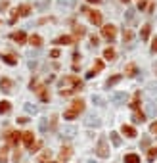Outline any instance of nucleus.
I'll return each instance as SVG.
<instances>
[{"label": "nucleus", "instance_id": "nucleus-39", "mask_svg": "<svg viewBox=\"0 0 157 163\" xmlns=\"http://www.w3.org/2000/svg\"><path fill=\"white\" fill-rule=\"evenodd\" d=\"M149 131H152V132L155 134V136H157V121H155V123H152V127H149Z\"/></svg>", "mask_w": 157, "mask_h": 163}, {"label": "nucleus", "instance_id": "nucleus-43", "mask_svg": "<svg viewBox=\"0 0 157 163\" xmlns=\"http://www.w3.org/2000/svg\"><path fill=\"white\" fill-rule=\"evenodd\" d=\"M27 121H29V117H19V119H17V123H21V125L27 123Z\"/></svg>", "mask_w": 157, "mask_h": 163}, {"label": "nucleus", "instance_id": "nucleus-15", "mask_svg": "<svg viewBox=\"0 0 157 163\" xmlns=\"http://www.w3.org/2000/svg\"><path fill=\"white\" fill-rule=\"evenodd\" d=\"M90 21H92V23H94V25H102V13H100V12H90Z\"/></svg>", "mask_w": 157, "mask_h": 163}, {"label": "nucleus", "instance_id": "nucleus-29", "mask_svg": "<svg viewBox=\"0 0 157 163\" xmlns=\"http://www.w3.org/2000/svg\"><path fill=\"white\" fill-rule=\"evenodd\" d=\"M2 61H6V63H8V65H16V63H17V60L16 58H13V56H2Z\"/></svg>", "mask_w": 157, "mask_h": 163}, {"label": "nucleus", "instance_id": "nucleus-4", "mask_svg": "<svg viewBox=\"0 0 157 163\" xmlns=\"http://www.w3.org/2000/svg\"><path fill=\"white\" fill-rule=\"evenodd\" d=\"M96 154L98 157H109V146H108V140H105V136H102L98 140V146H96Z\"/></svg>", "mask_w": 157, "mask_h": 163}, {"label": "nucleus", "instance_id": "nucleus-44", "mask_svg": "<svg viewBox=\"0 0 157 163\" xmlns=\"http://www.w3.org/2000/svg\"><path fill=\"white\" fill-rule=\"evenodd\" d=\"M6 8H8V2H6V0H4V2H0V10H6Z\"/></svg>", "mask_w": 157, "mask_h": 163}, {"label": "nucleus", "instance_id": "nucleus-19", "mask_svg": "<svg viewBox=\"0 0 157 163\" xmlns=\"http://www.w3.org/2000/svg\"><path fill=\"white\" fill-rule=\"evenodd\" d=\"M125 163H140V155H136V154H126L125 155Z\"/></svg>", "mask_w": 157, "mask_h": 163}, {"label": "nucleus", "instance_id": "nucleus-16", "mask_svg": "<svg viewBox=\"0 0 157 163\" xmlns=\"http://www.w3.org/2000/svg\"><path fill=\"white\" fill-rule=\"evenodd\" d=\"M130 108H132L134 111H138V109H140V92H134L132 102H130Z\"/></svg>", "mask_w": 157, "mask_h": 163}, {"label": "nucleus", "instance_id": "nucleus-22", "mask_svg": "<svg viewBox=\"0 0 157 163\" xmlns=\"http://www.w3.org/2000/svg\"><path fill=\"white\" fill-rule=\"evenodd\" d=\"M104 58L105 60H115V50H113V48H105V50H104Z\"/></svg>", "mask_w": 157, "mask_h": 163}, {"label": "nucleus", "instance_id": "nucleus-28", "mask_svg": "<svg viewBox=\"0 0 157 163\" xmlns=\"http://www.w3.org/2000/svg\"><path fill=\"white\" fill-rule=\"evenodd\" d=\"M119 81H121V75H113V77H109V79H108V83H105V84H108V87L111 88L113 84H117Z\"/></svg>", "mask_w": 157, "mask_h": 163}, {"label": "nucleus", "instance_id": "nucleus-42", "mask_svg": "<svg viewBox=\"0 0 157 163\" xmlns=\"http://www.w3.org/2000/svg\"><path fill=\"white\" fill-rule=\"evenodd\" d=\"M50 56H52V58H60V50H52Z\"/></svg>", "mask_w": 157, "mask_h": 163}, {"label": "nucleus", "instance_id": "nucleus-5", "mask_svg": "<svg viewBox=\"0 0 157 163\" xmlns=\"http://www.w3.org/2000/svg\"><path fill=\"white\" fill-rule=\"evenodd\" d=\"M115 35H117V27L115 25H104L102 27V37L105 40H109V42H115Z\"/></svg>", "mask_w": 157, "mask_h": 163}, {"label": "nucleus", "instance_id": "nucleus-6", "mask_svg": "<svg viewBox=\"0 0 157 163\" xmlns=\"http://www.w3.org/2000/svg\"><path fill=\"white\" fill-rule=\"evenodd\" d=\"M4 138L8 140L12 146H17L19 140H21V132H19V131H8V132L4 134Z\"/></svg>", "mask_w": 157, "mask_h": 163}, {"label": "nucleus", "instance_id": "nucleus-25", "mask_svg": "<svg viewBox=\"0 0 157 163\" xmlns=\"http://www.w3.org/2000/svg\"><path fill=\"white\" fill-rule=\"evenodd\" d=\"M100 123H102V121H100L96 115H90V117L86 119V125H88V127H92V125H94V127H100Z\"/></svg>", "mask_w": 157, "mask_h": 163}, {"label": "nucleus", "instance_id": "nucleus-10", "mask_svg": "<svg viewBox=\"0 0 157 163\" xmlns=\"http://www.w3.org/2000/svg\"><path fill=\"white\" fill-rule=\"evenodd\" d=\"M121 131H123V134L128 136V138L136 136V131H134V127H130V125H123V127H121Z\"/></svg>", "mask_w": 157, "mask_h": 163}, {"label": "nucleus", "instance_id": "nucleus-41", "mask_svg": "<svg viewBox=\"0 0 157 163\" xmlns=\"http://www.w3.org/2000/svg\"><path fill=\"white\" fill-rule=\"evenodd\" d=\"M63 132H65V136H73V132H75V129H71V127H69V129H65V131H63Z\"/></svg>", "mask_w": 157, "mask_h": 163}, {"label": "nucleus", "instance_id": "nucleus-45", "mask_svg": "<svg viewBox=\"0 0 157 163\" xmlns=\"http://www.w3.org/2000/svg\"><path fill=\"white\" fill-rule=\"evenodd\" d=\"M153 69H155V75H157V61H155V65H153Z\"/></svg>", "mask_w": 157, "mask_h": 163}, {"label": "nucleus", "instance_id": "nucleus-9", "mask_svg": "<svg viewBox=\"0 0 157 163\" xmlns=\"http://www.w3.org/2000/svg\"><path fill=\"white\" fill-rule=\"evenodd\" d=\"M12 40H16L17 44H23V42L27 40V35L23 31H17V33H12Z\"/></svg>", "mask_w": 157, "mask_h": 163}, {"label": "nucleus", "instance_id": "nucleus-18", "mask_svg": "<svg viewBox=\"0 0 157 163\" xmlns=\"http://www.w3.org/2000/svg\"><path fill=\"white\" fill-rule=\"evenodd\" d=\"M149 33H152V25H144V27H142V33H140V39L142 40H148L149 39Z\"/></svg>", "mask_w": 157, "mask_h": 163}, {"label": "nucleus", "instance_id": "nucleus-47", "mask_svg": "<svg viewBox=\"0 0 157 163\" xmlns=\"http://www.w3.org/2000/svg\"><path fill=\"white\" fill-rule=\"evenodd\" d=\"M121 2H125V4H128V2H130V0H121Z\"/></svg>", "mask_w": 157, "mask_h": 163}, {"label": "nucleus", "instance_id": "nucleus-31", "mask_svg": "<svg viewBox=\"0 0 157 163\" xmlns=\"http://www.w3.org/2000/svg\"><path fill=\"white\" fill-rule=\"evenodd\" d=\"M50 155H52V154H50V150H46L44 154H42L40 155V157H38V163H46L48 159H50Z\"/></svg>", "mask_w": 157, "mask_h": 163}, {"label": "nucleus", "instance_id": "nucleus-8", "mask_svg": "<svg viewBox=\"0 0 157 163\" xmlns=\"http://www.w3.org/2000/svg\"><path fill=\"white\" fill-rule=\"evenodd\" d=\"M102 69H104V61H100V60H98V61L94 63V67H92L90 71L86 73V79H92V77L98 75V71H102Z\"/></svg>", "mask_w": 157, "mask_h": 163}, {"label": "nucleus", "instance_id": "nucleus-46", "mask_svg": "<svg viewBox=\"0 0 157 163\" xmlns=\"http://www.w3.org/2000/svg\"><path fill=\"white\" fill-rule=\"evenodd\" d=\"M88 2H94V4H98V2H100V0H88Z\"/></svg>", "mask_w": 157, "mask_h": 163}, {"label": "nucleus", "instance_id": "nucleus-30", "mask_svg": "<svg viewBox=\"0 0 157 163\" xmlns=\"http://www.w3.org/2000/svg\"><path fill=\"white\" fill-rule=\"evenodd\" d=\"M8 161V148H2L0 150V163H6Z\"/></svg>", "mask_w": 157, "mask_h": 163}, {"label": "nucleus", "instance_id": "nucleus-35", "mask_svg": "<svg viewBox=\"0 0 157 163\" xmlns=\"http://www.w3.org/2000/svg\"><path fill=\"white\" fill-rule=\"evenodd\" d=\"M125 17H126V21H132V17H134V10H128V12L125 13Z\"/></svg>", "mask_w": 157, "mask_h": 163}, {"label": "nucleus", "instance_id": "nucleus-21", "mask_svg": "<svg viewBox=\"0 0 157 163\" xmlns=\"http://www.w3.org/2000/svg\"><path fill=\"white\" fill-rule=\"evenodd\" d=\"M29 44H33V46H40L42 44V39L38 37V35H31V37H29Z\"/></svg>", "mask_w": 157, "mask_h": 163}, {"label": "nucleus", "instance_id": "nucleus-32", "mask_svg": "<svg viewBox=\"0 0 157 163\" xmlns=\"http://www.w3.org/2000/svg\"><path fill=\"white\" fill-rule=\"evenodd\" d=\"M92 102H94L96 106H104V98L98 96V94H92Z\"/></svg>", "mask_w": 157, "mask_h": 163}, {"label": "nucleus", "instance_id": "nucleus-1", "mask_svg": "<svg viewBox=\"0 0 157 163\" xmlns=\"http://www.w3.org/2000/svg\"><path fill=\"white\" fill-rule=\"evenodd\" d=\"M58 87H60L61 96H71V94H77V92L82 90V81L75 75H65L58 81Z\"/></svg>", "mask_w": 157, "mask_h": 163}, {"label": "nucleus", "instance_id": "nucleus-26", "mask_svg": "<svg viewBox=\"0 0 157 163\" xmlns=\"http://www.w3.org/2000/svg\"><path fill=\"white\" fill-rule=\"evenodd\" d=\"M144 121H146V115H144V113H142L140 109L134 111V123H144Z\"/></svg>", "mask_w": 157, "mask_h": 163}, {"label": "nucleus", "instance_id": "nucleus-14", "mask_svg": "<svg viewBox=\"0 0 157 163\" xmlns=\"http://www.w3.org/2000/svg\"><path fill=\"white\" fill-rule=\"evenodd\" d=\"M69 157H71V148L69 146H63L61 150H60V159L61 161H67Z\"/></svg>", "mask_w": 157, "mask_h": 163}, {"label": "nucleus", "instance_id": "nucleus-11", "mask_svg": "<svg viewBox=\"0 0 157 163\" xmlns=\"http://www.w3.org/2000/svg\"><path fill=\"white\" fill-rule=\"evenodd\" d=\"M75 39L73 37H69V35H61V37L56 39V44H61V46H65V44H71Z\"/></svg>", "mask_w": 157, "mask_h": 163}, {"label": "nucleus", "instance_id": "nucleus-38", "mask_svg": "<svg viewBox=\"0 0 157 163\" xmlns=\"http://www.w3.org/2000/svg\"><path fill=\"white\" fill-rule=\"evenodd\" d=\"M149 94H152V96H157V87H155V84L149 87Z\"/></svg>", "mask_w": 157, "mask_h": 163}, {"label": "nucleus", "instance_id": "nucleus-3", "mask_svg": "<svg viewBox=\"0 0 157 163\" xmlns=\"http://www.w3.org/2000/svg\"><path fill=\"white\" fill-rule=\"evenodd\" d=\"M29 87H31V90L37 92L38 98H40L42 102H48V100H50V92H48V88H46V84H38V83H37V79H33Z\"/></svg>", "mask_w": 157, "mask_h": 163}, {"label": "nucleus", "instance_id": "nucleus-23", "mask_svg": "<svg viewBox=\"0 0 157 163\" xmlns=\"http://www.w3.org/2000/svg\"><path fill=\"white\" fill-rule=\"evenodd\" d=\"M125 98H126V96H125V92H115V94L111 96V100H113V102H117V104H121V102H125Z\"/></svg>", "mask_w": 157, "mask_h": 163}, {"label": "nucleus", "instance_id": "nucleus-13", "mask_svg": "<svg viewBox=\"0 0 157 163\" xmlns=\"http://www.w3.org/2000/svg\"><path fill=\"white\" fill-rule=\"evenodd\" d=\"M12 87H13V83L10 81V79H0V88H2L4 92H12Z\"/></svg>", "mask_w": 157, "mask_h": 163}, {"label": "nucleus", "instance_id": "nucleus-20", "mask_svg": "<svg viewBox=\"0 0 157 163\" xmlns=\"http://www.w3.org/2000/svg\"><path fill=\"white\" fill-rule=\"evenodd\" d=\"M125 73L128 75V77H134L138 73V69H136V65H134V63H128V65L125 67Z\"/></svg>", "mask_w": 157, "mask_h": 163}, {"label": "nucleus", "instance_id": "nucleus-48", "mask_svg": "<svg viewBox=\"0 0 157 163\" xmlns=\"http://www.w3.org/2000/svg\"><path fill=\"white\" fill-rule=\"evenodd\" d=\"M86 163H94V161H86Z\"/></svg>", "mask_w": 157, "mask_h": 163}, {"label": "nucleus", "instance_id": "nucleus-7", "mask_svg": "<svg viewBox=\"0 0 157 163\" xmlns=\"http://www.w3.org/2000/svg\"><path fill=\"white\" fill-rule=\"evenodd\" d=\"M21 140H23V142H25V146L31 150V148H33V144H35V134H33L31 131H25V132H21Z\"/></svg>", "mask_w": 157, "mask_h": 163}, {"label": "nucleus", "instance_id": "nucleus-2", "mask_svg": "<svg viewBox=\"0 0 157 163\" xmlns=\"http://www.w3.org/2000/svg\"><path fill=\"white\" fill-rule=\"evenodd\" d=\"M82 109H84V102L82 100H75L73 104H71V108L69 109H65V113H63V119H77L78 117V113H82Z\"/></svg>", "mask_w": 157, "mask_h": 163}, {"label": "nucleus", "instance_id": "nucleus-37", "mask_svg": "<svg viewBox=\"0 0 157 163\" xmlns=\"http://www.w3.org/2000/svg\"><path fill=\"white\" fill-rule=\"evenodd\" d=\"M90 42H92V46H98V44H100V42H98V37H96V35H92V37H90Z\"/></svg>", "mask_w": 157, "mask_h": 163}, {"label": "nucleus", "instance_id": "nucleus-27", "mask_svg": "<svg viewBox=\"0 0 157 163\" xmlns=\"http://www.w3.org/2000/svg\"><path fill=\"white\" fill-rule=\"evenodd\" d=\"M109 138H111V142L115 144V146H121V136H119V134H117L115 131H113V132H109Z\"/></svg>", "mask_w": 157, "mask_h": 163}, {"label": "nucleus", "instance_id": "nucleus-24", "mask_svg": "<svg viewBox=\"0 0 157 163\" xmlns=\"http://www.w3.org/2000/svg\"><path fill=\"white\" fill-rule=\"evenodd\" d=\"M10 108H12L10 102H8V100H2V102H0V115H2V113H8Z\"/></svg>", "mask_w": 157, "mask_h": 163}, {"label": "nucleus", "instance_id": "nucleus-17", "mask_svg": "<svg viewBox=\"0 0 157 163\" xmlns=\"http://www.w3.org/2000/svg\"><path fill=\"white\" fill-rule=\"evenodd\" d=\"M17 13H19V16H29V13H31V6L29 4H21L19 6V8H17Z\"/></svg>", "mask_w": 157, "mask_h": 163}, {"label": "nucleus", "instance_id": "nucleus-36", "mask_svg": "<svg viewBox=\"0 0 157 163\" xmlns=\"http://www.w3.org/2000/svg\"><path fill=\"white\" fill-rule=\"evenodd\" d=\"M123 39H125V40H132V33H130V31H125V33H123Z\"/></svg>", "mask_w": 157, "mask_h": 163}, {"label": "nucleus", "instance_id": "nucleus-34", "mask_svg": "<svg viewBox=\"0 0 157 163\" xmlns=\"http://www.w3.org/2000/svg\"><path fill=\"white\" fill-rule=\"evenodd\" d=\"M25 109L29 113H37V106H31V104H25Z\"/></svg>", "mask_w": 157, "mask_h": 163}, {"label": "nucleus", "instance_id": "nucleus-40", "mask_svg": "<svg viewBox=\"0 0 157 163\" xmlns=\"http://www.w3.org/2000/svg\"><path fill=\"white\" fill-rule=\"evenodd\" d=\"M152 52H153V54L157 52V37H155V39H153V42H152Z\"/></svg>", "mask_w": 157, "mask_h": 163}, {"label": "nucleus", "instance_id": "nucleus-12", "mask_svg": "<svg viewBox=\"0 0 157 163\" xmlns=\"http://www.w3.org/2000/svg\"><path fill=\"white\" fill-rule=\"evenodd\" d=\"M84 33H86V29H84L82 25H77V27H73V39H75V40H78L81 37H84Z\"/></svg>", "mask_w": 157, "mask_h": 163}, {"label": "nucleus", "instance_id": "nucleus-33", "mask_svg": "<svg viewBox=\"0 0 157 163\" xmlns=\"http://www.w3.org/2000/svg\"><path fill=\"white\" fill-rule=\"evenodd\" d=\"M148 157H149V159L157 157V146H155V148H149V152H148Z\"/></svg>", "mask_w": 157, "mask_h": 163}]
</instances>
